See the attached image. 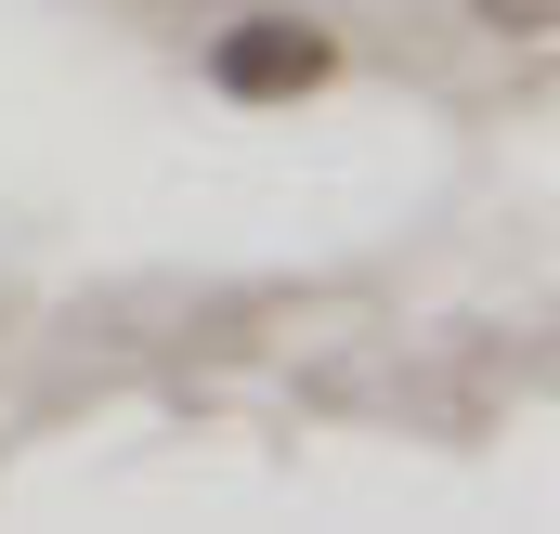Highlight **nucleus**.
I'll return each instance as SVG.
<instances>
[{
	"label": "nucleus",
	"instance_id": "nucleus-1",
	"mask_svg": "<svg viewBox=\"0 0 560 534\" xmlns=\"http://www.w3.org/2000/svg\"><path fill=\"white\" fill-rule=\"evenodd\" d=\"M339 79V39L313 13H222L209 26V92L222 105H300Z\"/></svg>",
	"mask_w": 560,
	"mask_h": 534
},
{
	"label": "nucleus",
	"instance_id": "nucleus-2",
	"mask_svg": "<svg viewBox=\"0 0 560 534\" xmlns=\"http://www.w3.org/2000/svg\"><path fill=\"white\" fill-rule=\"evenodd\" d=\"M469 13H482V26H495V39H535V26H548L560 0H469Z\"/></svg>",
	"mask_w": 560,
	"mask_h": 534
}]
</instances>
